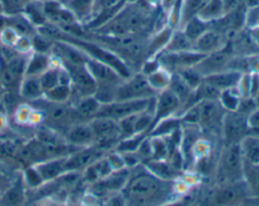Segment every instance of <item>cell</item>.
<instances>
[{
  "label": "cell",
  "mask_w": 259,
  "mask_h": 206,
  "mask_svg": "<svg viewBox=\"0 0 259 206\" xmlns=\"http://www.w3.org/2000/svg\"><path fill=\"white\" fill-rule=\"evenodd\" d=\"M225 14L222 0H209L198 13V17L208 23L220 19Z\"/></svg>",
  "instance_id": "30"
},
{
  "label": "cell",
  "mask_w": 259,
  "mask_h": 206,
  "mask_svg": "<svg viewBox=\"0 0 259 206\" xmlns=\"http://www.w3.org/2000/svg\"><path fill=\"white\" fill-rule=\"evenodd\" d=\"M181 108V101L169 88H165L159 91L155 96V108L152 128L157 123L166 118L178 116Z\"/></svg>",
  "instance_id": "12"
},
{
  "label": "cell",
  "mask_w": 259,
  "mask_h": 206,
  "mask_svg": "<svg viewBox=\"0 0 259 206\" xmlns=\"http://www.w3.org/2000/svg\"><path fill=\"white\" fill-rule=\"evenodd\" d=\"M26 3H28V2H31V1H36V0H24Z\"/></svg>",
  "instance_id": "42"
},
{
  "label": "cell",
  "mask_w": 259,
  "mask_h": 206,
  "mask_svg": "<svg viewBox=\"0 0 259 206\" xmlns=\"http://www.w3.org/2000/svg\"><path fill=\"white\" fill-rule=\"evenodd\" d=\"M197 117V126L207 132L221 133L222 121L226 111L218 99H204L194 105Z\"/></svg>",
  "instance_id": "7"
},
{
  "label": "cell",
  "mask_w": 259,
  "mask_h": 206,
  "mask_svg": "<svg viewBox=\"0 0 259 206\" xmlns=\"http://www.w3.org/2000/svg\"><path fill=\"white\" fill-rule=\"evenodd\" d=\"M51 66V58L47 53L34 52L27 60L24 76H39Z\"/></svg>",
  "instance_id": "25"
},
{
  "label": "cell",
  "mask_w": 259,
  "mask_h": 206,
  "mask_svg": "<svg viewBox=\"0 0 259 206\" xmlns=\"http://www.w3.org/2000/svg\"><path fill=\"white\" fill-rule=\"evenodd\" d=\"M177 73L183 78V80L190 86L192 90H194L203 79V76L194 67L183 69Z\"/></svg>",
  "instance_id": "34"
},
{
  "label": "cell",
  "mask_w": 259,
  "mask_h": 206,
  "mask_svg": "<svg viewBox=\"0 0 259 206\" xmlns=\"http://www.w3.org/2000/svg\"><path fill=\"white\" fill-rule=\"evenodd\" d=\"M67 156H60V157L47 159L45 161L33 164L32 166L37 170L44 183L51 182L66 173L65 162H66Z\"/></svg>",
  "instance_id": "17"
},
{
  "label": "cell",
  "mask_w": 259,
  "mask_h": 206,
  "mask_svg": "<svg viewBox=\"0 0 259 206\" xmlns=\"http://www.w3.org/2000/svg\"><path fill=\"white\" fill-rule=\"evenodd\" d=\"M101 102L94 96H82L73 105L75 112L82 121H89L94 118L99 111Z\"/></svg>",
  "instance_id": "20"
},
{
  "label": "cell",
  "mask_w": 259,
  "mask_h": 206,
  "mask_svg": "<svg viewBox=\"0 0 259 206\" xmlns=\"http://www.w3.org/2000/svg\"><path fill=\"white\" fill-rule=\"evenodd\" d=\"M156 96V95H155ZM155 96L141 99H122L102 104L95 117H107L116 121L155 107Z\"/></svg>",
  "instance_id": "3"
},
{
  "label": "cell",
  "mask_w": 259,
  "mask_h": 206,
  "mask_svg": "<svg viewBox=\"0 0 259 206\" xmlns=\"http://www.w3.org/2000/svg\"><path fill=\"white\" fill-rule=\"evenodd\" d=\"M246 122L249 130H259V108L257 107L246 117Z\"/></svg>",
  "instance_id": "39"
},
{
  "label": "cell",
  "mask_w": 259,
  "mask_h": 206,
  "mask_svg": "<svg viewBox=\"0 0 259 206\" xmlns=\"http://www.w3.org/2000/svg\"><path fill=\"white\" fill-rule=\"evenodd\" d=\"M20 96L28 101H34L44 96L38 76H24L19 85Z\"/></svg>",
  "instance_id": "22"
},
{
  "label": "cell",
  "mask_w": 259,
  "mask_h": 206,
  "mask_svg": "<svg viewBox=\"0 0 259 206\" xmlns=\"http://www.w3.org/2000/svg\"><path fill=\"white\" fill-rule=\"evenodd\" d=\"M71 94H72L71 85L61 83V84L55 86L54 88L46 91L44 93V97L51 101L64 102V101L69 100Z\"/></svg>",
  "instance_id": "33"
},
{
  "label": "cell",
  "mask_w": 259,
  "mask_h": 206,
  "mask_svg": "<svg viewBox=\"0 0 259 206\" xmlns=\"http://www.w3.org/2000/svg\"><path fill=\"white\" fill-rule=\"evenodd\" d=\"M60 62L69 74L72 93H76L78 98L94 94L97 84L85 64H71L62 61Z\"/></svg>",
  "instance_id": "8"
},
{
  "label": "cell",
  "mask_w": 259,
  "mask_h": 206,
  "mask_svg": "<svg viewBox=\"0 0 259 206\" xmlns=\"http://www.w3.org/2000/svg\"><path fill=\"white\" fill-rule=\"evenodd\" d=\"M194 44L180 28H174L171 37L163 51L166 52H183L194 50Z\"/></svg>",
  "instance_id": "26"
},
{
  "label": "cell",
  "mask_w": 259,
  "mask_h": 206,
  "mask_svg": "<svg viewBox=\"0 0 259 206\" xmlns=\"http://www.w3.org/2000/svg\"><path fill=\"white\" fill-rule=\"evenodd\" d=\"M243 180L247 185L251 197H259V163L244 161Z\"/></svg>",
  "instance_id": "27"
},
{
  "label": "cell",
  "mask_w": 259,
  "mask_h": 206,
  "mask_svg": "<svg viewBox=\"0 0 259 206\" xmlns=\"http://www.w3.org/2000/svg\"><path fill=\"white\" fill-rule=\"evenodd\" d=\"M9 179L5 175L0 173V192H3L9 186Z\"/></svg>",
  "instance_id": "41"
},
{
  "label": "cell",
  "mask_w": 259,
  "mask_h": 206,
  "mask_svg": "<svg viewBox=\"0 0 259 206\" xmlns=\"http://www.w3.org/2000/svg\"><path fill=\"white\" fill-rule=\"evenodd\" d=\"M146 76H147V79H148L151 87L155 91L159 92L168 87L171 73H169L167 70H165L164 68H162L160 66L158 69H156L155 71H153L152 73H150Z\"/></svg>",
  "instance_id": "32"
},
{
  "label": "cell",
  "mask_w": 259,
  "mask_h": 206,
  "mask_svg": "<svg viewBox=\"0 0 259 206\" xmlns=\"http://www.w3.org/2000/svg\"><path fill=\"white\" fill-rule=\"evenodd\" d=\"M85 66L93 76V78L96 81V84L98 83H113V84H119L124 78L111 66L100 62L98 60H95L93 58H88V60L85 63Z\"/></svg>",
  "instance_id": "15"
},
{
  "label": "cell",
  "mask_w": 259,
  "mask_h": 206,
  "mask_svg": "<svg viewBox=\"0 0 259 206\" xmlns=\"http://www.w3.org/2000/svg\"><path fill=\"white\" fill-rule=\"evenodd\" d=\"M209 0H182L178 11L177 27L181 28L189 19L198 15Z\"/></svg>",
  "instance_id": "24"
},
{
  "label": "cell",
  "mask_w": 259,
  "mask_h": 206,
  "mask_svg": "<svg viewBox=\"0 0 259 206\" xmlns=\"http://www.w3.org/2000/svg\"><path fill=\"white\" fill-rule=\"evenodd\" d=\"M120 193L125 204L137 206L165 204L177 194L175 180L159 178L144 163L131 168L130 178Z\"/></svg>",
  "instance_id": "1"
},
{
  "label": "cell",
  "mask_w": 259,
  "mask_h": 206,
  "mask_svg": "<svg viewBox=\"0 0 259 206\" xmlns=\"http://www.w3.org/2000/svg\"><path fill=\"white\" fill-rule=\"evenodd\" d=\"M167 88H169L179 98L182 107L189 99V97L193 91L190 88V86L183 80V78L177 72L171 73L170 81H169Z\"/></svg>",
  "instance_id": "28"
},
{
  "label": "cell",
  "mask_w": 259,
  "mask_h": 206,
  "mask_svg": "<svg viewBox=\"0 0 259 206\" xmlns=\"http://www.w3.org/2000/svg\"><path fill=\"white\" fill-rule=\"evenodd\" d=\"M241 95L236 87L222 90L219 96V102L226 112H236L238 110Z\"/></svg>",
  "instance_id": "31"
},
{
  "label": "cell",
  "mask_w": 259,
  "mask_h": 206,
  "mask_svg": "<svg viewBox=\"0 0 259 206\" xmlns=\"http://www.w3.org/2000/svg\"><path fill=\"white\" fill-rule=\"evenodd\" d=\"M157 93L151 87L147 76L143 72L137 71L118 84L114 100L149 98Z\"/></svg>",
  "instance_id": "4"
},
{
  "label": "cell",
  "mask_w": 259,
  "mask_h": 206,
  "mask_svg": "<svg viewBox=\"0 0 259 206\" xmlns=\"http://www.w3.org/2000/svg\"><path fill=\"white\" fill-rule=\"evenodd\" d=\"M95 137V144L108 149L121 139L118 121L107 117H94L88 121Z\"/></svg>",
  "instance_id": "6"
},
{
  "label": "cell",
  "mask_w": 259,
  "mask_h": 206,
  "mask_svg": "<svg viewBox=\"0 0 259 206\" xmlns=\"http://www.w3.org/2000/svg\"><path fill=\"white\" fill-rule=\"evenodd\" d=\"M251 197L244 180L217 184L209 195L211 203L217 205H235L245 204V202Z\"/></svg>",
  "instance_id": "5"
},
{
  "label": "cell",
  "mask_w": 259,
  "mask_h": 206,
  "mask_svg": "<svg viewBox=\"0 0 259 206\" xmlns=\"http://www.w3.org/2000/svg\"><path fill=\"white\" fill-rule=\"evenodd\" d=\"M2 12L5 15H14L22 13L26 2L24 0H0Z\"/></svg>",
  "instance_id": "35"
},
{
  "label": "cell",
  "mask_w": 259,
  "mask_h": 206,
  "mask_svg": "<svg viewBox=\"0 0 259 206\" xmlns=\"http://www.w3.org/2000/svg\"><path fill=\"white\" fill-rule=\"evenodd\" d=\"M236 88L241 97L250 96V73H242Z\"/></svg>",
  "instance_id": "38"
},
{
  "label": "cell",
  "mask_w": 259,
  "mask_h": 206,
  "mask_svg": "<svg viewBox=\"0 0 259 206\" xmlns=\"http://www.w3.org/2000/svg\"><path fill=\"white\" fill-rule=\"evenodd\" d=\"M242 73L236 70H225L203 77V81L213 86L219 91L236 87Z\"/></svg>",
  "instance_id": "18"
},
{
  "label": "cell",
  "mask_w": 259,
  "mask_h": 206,
  "mask_svg": "<svg viewBox=\"0 0 259 206\" xmlns=\"http://www.w3.org/2000/svg\"><path fill=\"white\" fill-rule=\"evenodd\" d=\"M209 23L200 19L198 16H195L189 19L180 29L186 35V37L191 41L194 42L209 28Z\"/></svg>",
  "instance_id": "29"
},
{
  "label": "cell",
  "mask_w": 259,
  "mask_h": 206,
  "mask_svg": "<svg viewBox=\"0 0 259 206\" xmlns=\"http://www.w3.org/2000/svg\"><path fill=\"white\" fill-rule=\"evenodd\" d=\"M244 161L249 163H259V135L247 134L239 142Z\"/></svg>",
  "instance_id": "21"
},
{
  "label": "cell",
  "mask_w": 259,
  "mask_h": 206,
  "mask_svg": "<svg viewBox=\"0 0 259 206\" xmlns=\"http://www.w3.org/2000/svg\"><path fill=\"white\" fill-rule=\"evenodd\" d=\"M228 46V39L226 36L212 28L209 27L204 33H202L195 42H194V50L202 55H207L220 50L225 49Z\"/></svg>",
  "instance_id": "14"
},
{
  "label": "cell",
  "mask_w": 259,
  "mask_h": 206,
  "mask_svg": "<svg viewBox=\"0 0 259 206\" xmlns=\"http://www.w3.org/2000/svg\"><path fill=\"white\" fill-rule=\"evenodd\" d=\"M61 1L77 18L81 23L88 21V18L91 16L94 7L95 0H59Z\"/></svg>",
  "instance_id": "23"
},
{
  "label": "cell",
  "mask_w": 259,
  "mask_h": 206,
  "mask_svg": "<svg viewBox=\"0 0 259 206\" xmlns=\"http://www.w3.org/2000/svg\"><path fill=\"white\" fill-rule=\"evenodd\" d=\"M112 170H119V169H122L125 166V163H124V160H123V157H122V154L116 150H112V151H109L105 154Z\"/></svg>",
  "instance_id": "37"
},
{
  "label": "cell",
  "mask_w": 259,
  "mask_h": 206,
  "mask_svg": "<svg viewBox=\"0 0 259 206\" xmlns=\"http://www.w3.org/2000/svg\"><path fill=\"white\" fill-rule=\"evenodd\" d=\"M248 33L251 40L259 47V25H254L251 27H247Z\"/></svg>",
  "instance_id": "40"
},
{
  "label": "cell",
  "mask_w": 259,
  "mask_h": 206,
  "mask_svg": "<svg viewBox=\"0 0 259 206\" xmlns=\"http://www.w3.org/2000/svg\"><path fill=\"white\" fill-rule=\"evenodd\" d=\"M23 177H17L2 192L0 204L2 205H21L25 201V188Z\"/></svg>",
  "instance_id": "19"
},
{
  "label": "cell",
  "mask_w": 259,
  "mask_h": 206,
  "mask_svg": "<svg viewBox=\"0 0 259 206\" xmlns=\"http://www.w3.org/2000/svg\"><path fill=\"white\" fill-rule=\"evenodd\" d=\"M195 50L183 52H160L155 58L160 66L169 73L179 72L183 69L194 67L204 57Z\"/></svg>",
  "instance_id": "9"
},
{
  "label": "cell",
  "mask_w": 259,
  "mask_h": 206,
  "mask_svg": "<svg viewBox=\"0 0 259 206\" xmlns=\"http://www.w3.org/2000/svg\"><path fill=\"white\" fill-rule=\"evenodd\" d=\"M249 133L246 116L239 112H226L221 127V136L224 145L239 143L240 140Z\"/></svg>",
  "instance_id": "10"
},
{
  "label": "cell",
  "mask_w": 259,
  "mask_h": 206,
  "mask_svg": "<svg viewBox=\"0 0 259 206\" xmlns=\"http://www.w3.org/2000/svg\"><path fill=\"white\" fill-rule=\"evenodd\" d=\"M23 180H24V183L27 184L31 188L39 187L44 183L39 174L33 166L25 169V171L23 174Z\"/></svg>",
  "instance_id": "36"
},
{
  "label": "cell",
  "mask_w": 259,
  "mask_h": 206,
  "mask_svg": "<svg viewBox=\"0 0 259 206\" xmlns=\"http://www.w3.org/2000/svg\"><path fill=\"white\" fill-rule=\"evenodd\" d=\"M233 53L228 50V46L220 51L205 55L194 68L204 77L213 73L230 70V62L232 60Z\"/></svg>",
  "instance_id": "13"
},
{
  "label": "cell",
  "mask_w": 259,
  "mask_h": 206,
  "mask_svg": "<svg viewBox=\"0 0 259 206\" xmlns=\"http://www.w3.org/2000/svg\"><path fill=\"white\" fill-rule=\"evenodd\" d=\"M105 154L106 149L96 144L78 148L67 156L65 162V170L66 173L84 170L89 164Z\"/></svg>",
  "instance_id": "11"
},
{
  "label": "cell",
  "mask_w": 259,
  "mask_h": 206,
  "mask_svg": "<svg viewBox=\"0 0 259 206\" xmlns=\"http://www.w3.org/2000/svg\"><path fill=\"white\" fill-rule=\"evenodd\" d=\"M243 164L244 159L239 143L223 145L214 166L217 184L233 183L243 180Z\"/></svg>",
  "instance_id": "2"
},
{
  "label": "cell",
  "mask_w": 259,
  "mask_h": 206,
  "mask_svg": "<svg viewBox=\"0 0 259 206\" xmlns=\"http://www.w3.org/2000/svg\"><path fill=\"white\" fill-rule=\"evenodd\" d=\"M66 141L75 147L95 145V137L89 122H79L73 125L65 134Z\"/></svg>",
  "instance_id": "16"
}]
</instances>
